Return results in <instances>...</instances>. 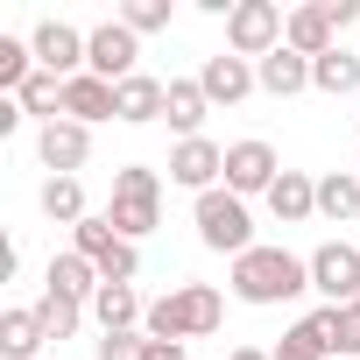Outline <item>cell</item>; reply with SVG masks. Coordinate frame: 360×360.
Wrapping results in <instances>:
<instances>
[{
  "mask_svg": "<svg viewBox=\"0 0 360 360\" xmlns=\"http://www.w3.org/2000/svg\"><path fill=\"white\" fill-rule=\"evenodd\" d=\"M205 113H212V99H205V85H198V78H169V106H162V120H169L176 134H184V141H198Z\"/></svg>",
  "mask_w": 360,
  "mask_h": 360,
  "instance_id": "cell-17",
  "label": "cell"
},
{
  "mask_svg": "<svg viewBox=\"0 0 360 360\" xmlns=\"http://www.w3.org/2000/svg\"><path fill=\"white\" fill-rule=\"evenodd\" d=\"M106 219H113V233H120V240H148V233L162 226V176H155L148 162H127V169H113Z\"/></svg>",
  "mask_w": 360,
  "mask_h": 360,
  "instance_id": "cell-3",
  "label": "cell"
},
{
  "mask_svg": "<svg viewBox=\"0 0 360 360\" xmlns=\"http://www.w3.org/2000/svg\"><path fill=\"white\" fill-rule=\"evenodd\" d=\"M141 360H184V346H176V339H148V353Z\"/></svg>",
  "mask_w": 360,
  "mask_h": 360,
  "instance_id": "cell-32",
  "label": "cell"
},
{
  "mask_svg": "<svg viewBox=\"0 0 360 360\" xmlns=\"http://www.w3.org/2000/svg\"><path fill=\"white\" fill-rule=\"evenodd\" d=\"M64 120H78V127H92V120H120V85L78 71V78L64 85Z\"/></svg>",
  "mask_w": 360,
  "mask_h": 360,
  "instance_id": "cell-14",
  "label": "cell"
},
{
  "mask_svg": "<svg viewBox=\"0 0 360 360\" xmlns=\"http://www.w3.org/2000/svg\"><path fill=\"white\" fill-rule=\"evenodd\" d=\"M283 29H290V15L276 8V0H233V15H226V50L248 57V64H262V57L283 50Z\"/></svg>",
  "mask_w": 360,
  "mask_h": 360,
  "instance_id": "cell-5",
  "label": "cell"
},
{
  "mask_svg": "<svg viewBox=\"0 0 360 360\" xmlns=\"http://www.w3.org/2000/svg\"><path fill=\"white\" fill-rule=\"evenodd\" d=\"M43 212H50L57 226L92 219V212H85V184H78V176H50V184H43Z\"/></svg>",
  "mask_w": 360,
  "mask_h": 360,
  "instance_id": "cell-25",
  "label": "cell"
},
{
  "mask_svg": "<svg viewBox=\"0 0 360 360\" xmlns=\"http://www.w3.org/2000/svg\"><path fill=\"white\" fill-rule=\"evenodd\" d=\"M219 318H226V297L212 290V283H176L169 297H155L148 304V318H141V332L148 339H205V332H219Z\"/></svg>",
  "mask_w": 360,
  "mask_h": 360,
  "instance_id": "cell-2",
  "label": "cell"
},
{
  "mask_svg": "<svg viewBox=\"0 0 360 360\" xmlns=\"http://www.w3.org/2000/svg\"><path fill=\"white\" fill-rule=\"evenodd\" d=\"M29 50H36V71H50V78H64V85L85 71V36H78L71 22H36Z\"/></svg>",
  "mask_w": 360,
  "mask_h": 360,
  "instance_id": "cell-11",
  "label": "cell"
},
{
  "mask_svg": "<svg viewBox=\"0 0 360 360\" xmlns=\"http://www.w3.org/2000/svg\"><path fill=\"white\" fill-rule=\"evenodd\" d=\"M269 212H276L283 226H304V219L318 212V184H311L304 169H283V176H276V191H269Z\"/></svg>",
  "mask_w": 360,
  "mask_h": 360,
  "instance_id": "cell-18",
  "label": "cell"
},
{
  "mask_svg": "<svg viewBox=\"0 0 360 360\" xmlns=\"http://www.w3.org/2000/svg\"><path fill=\"white\" fill-rule=\"evenodd\" d=\"M318 219H332V226H353L360 219V176H346V169L318 176Z\"/></svg>",
  "mask_w": 360,
  "mask_h": 360,
  "instance_id": "cell-21",
  "label": "cell"
},
{
  "mask_svg": "<svg viewBox=\"0 0 360 360\" xmlns=\"http://www.w3.org/2000/svg\"><path fill=\"white\" fill-rule=\"evenodd\" d=\"M198 85H205V99L212 106H240L262 78H255V64L248 57H233V50H219V57H205V71H198Z\"/></svg>",
  "mask_w": 360,
  "mask_h": 360,
  "instance_id": "cell-13",
  "label": "cell"
},
{
  "mask_svg": "<svg viewBox=\"0 0 360 360\" xmlns=\"http://www.w3.org/2000/svg\"><path fill=\"white\" fill-rule=\"evenodd\" d=\"M169 184H184V191H198V198L219 191V184H226V148L205 141V134H198V141H176V148H169Z\"/></svg>",
  "mask_w": 360,
  "mask_h": 360,
  "instance_id": "cell-9",
  "label": "cell"
},
{
  "mask_svg": "<svg viewBox=\"0 0 360 360\" xmlns=\"http://www.w3.org/2000/svg\"><path fill=\"white\" fill-rule=\"evenodd\" d=\"M120 22H127L134 36H155V29H169V0H127Z\"/></svg>",
  "mask_w": 360,
  "mask_h": 360,
  "instance_id": "cell-28",
  "label": "cell"
},
{
  "mask_svg": "<svg viewBox=\"0 0 360 360\" xmlns=\"http://www.w3.org/2000/svg\"><path fill=\"white\" fill-rule=\"evenodd\" d=\"M71 255H85V262L99 269V283H134V276H141V255H134V240H120L106 212L71 226Z\"/></svg>",
  "mask_w": 360,
  "mask_h": 360,
  "instance_id": "cell-6",
  "label": "cell"
},
{
  "mask_svg": "<svg viewBox=\"0 0 360 360\" xmlns=\"http://www.w3.org/2000/svg\"><path fill=\"white\" fill-rule=\"evenodd\" d=\"M148 353V332H106L99 339V360H141Z\"/></svg>",
  "mask_w": 360,
  "mask_h": 360,
  "instance_id": "cell-29",
  "label": "cell"
},
{
  "mask_svg": "<svg viewBox=\"0 0 360 360\" xmlns=\"http://www.w3.org/2000/svg\"><path fill=\"white\" fill-rule=\"evenodd\" d=\"M43 318L36 311H8V318H0V353H8V360H36L43 353Z\"/></svg>",
  "mask_w": 360,
  "mask_h": 360,
  "instance_id": "cell-23",
  "label": "cell"
},
{
  "mask_svg": "<svg viewBox=\"0 0 360 360\" xmlns=\"http://www.w3.org/2000/svg\"><path fill=\"white\" fill-rule=\"evenodd\" d=\"M36 318H43V332H50V339H71V332L85 325V304H71V297H57V290H43V304H36Z\"/></svg>",
  "mask_w": 360,
  "mask_h": 360,
  "instance_id": "cell-27",
  "label": "cell"
},
{
  "mask_svg": "<svg viewBox=\"0 0 360 360\" xmlns=\"http://www.w3.org/2000/svg\"><path fill=\"white\" fill-rule=\"evenodd\" d=\"M162 106H169V85L162 78H148V71H134L127 85H120V120H162Z\"/></svg>",
  "mask_w": 360,
  "mask_h": 360,
  "instance_id": "cell-22",
  "label": "cell"
},
{
  "mask_svg": "<svg viewBox=\"0 0 360 360\" xmlns=\"http://www.w3.org/2000/svg\"><path fill=\"white\" fill-rule=\"evenodd\" d=\"M92 318H99V332H141L148 304L134 297V283H99V297H92Z\"/></svg>",
  "mask_w": 360,
  "mask_h": 360,
  "instance_id": "cell-15",
  "label": "cell"
},
{
  "mask_svg": "<svg viewBox=\"0 0 360 360\" xmlns=\"http://www.w3.org/2000/svg\"><path fill=\"white\" fill-rule=\"evenodd\" d=\"M134 57H141V36H134L127 22H99V29L85 36V71L106 78V85H127V78H134Z\"/></svg>",
  "mask_w": 360,
  "mask_h": 360,
  "instance_id": "cell-7",
  "label": "cell"
},
{
  "mask_svg": "<svg viewBox=\"0 0 360 360\" xmlns=\"http://www.w3.org/2000/svg\"><path fill=\"white\" fill-rule=\"evenodd\" d=\"M191 219H198V240H205L212 255H233V262H240V255L255 248V219H248V198H233L226 184H219V191H205Z\"/></svg>",
  "mask_w": 360,
  "mask_h": 360,
  "instance_id": "cell-4",
  "label": "cell"
},
{
  "mask_svg": "<svg viewBox=\"0 0 360 360\" xmlns=\"http://www.w3.org/2000/svg\"><path fill=\"white\" fill-rule=\"evenodd\" d=\"M311 85L332 92V99H339V92H360V57H353V50H325V57L311 64Z\"/></svg>",
  "mask_w": 360,
  "mask_h": 360,
  "instance_id": "cell-24",
  "label": "cell"
},
{
  "mask_svg": "<svg viewBox=\"0 0 360 360\" xmlns=\"http://www.w3.org/2000/svg\"><path fill=\"white\" fill-rule=\"evenodd\" d=\"M283 43H290L297 57H311V64H318L325 50H339V29H332V15H325V8H297V15H290V29H283Z\"/></svg>",
  "mask_w": 360,
  "mask_h": 360,
  "instance_id": "cell-16",
  "label": "cell"
},
{
  "mask_svg": "<svg viewBox=\"0 0 360 360\" xmlns=\"http://www.w3.org/2000/svg\"><path fill=\"white\" fill-rule=\"evenodd\" d=\"M36 155H43V169L78 176V169H85V155H92V127H78V120H50V127L36 134Z\"/></svg>",
  "mask_w": 360,
  "mask_h": 360,
  "instance_id": "cell-12",
  "label": "cell"
},
{
  "mask_svg": "<svg viewBox=\"0 0 360 360\" xmlns=\"http://www.w3.org/2000/svg\"><path fill=\"white\" fill-rule=\"evenodd\" d=\"M43 290H57V297H71V304H92V297H99V269H92L85 255H57L50 276H43Z\"/></svg>",
  "mask_w": 360,
  "mask_h": 360,
  "instance_id": "cell-20",
  "label": "cell"
},
{
  "mask_svg": "<svg viewBox=\"0 0 360 360\" xmlns=\"http://www.w3.org/2000/svg\"><path fill=\"white\" fill-rule=\"evenodd\" d=\"M276 360H325V353H318V346H311V339H297V332H290V339H283V346H276Z\"/></svg>",
  "mask_w": 360,
  "mask_h": 360,
  "instance_id": "cell-31",
  "label": "cell"
},
{
  "mask_svg": "<svg viewBox=\"0 0 360 360\" xmlns=\"http://www.w3.org/2000/svg\"><path fill=\"white\" fill-rule=\"evenodd\" d=\"M311 290V255H290V248H248L233 262V297L240 304H290Z\"/></svg>",
  "mask_w": 360,
  "mask_h": 360,
  "instance_id": "cell-1",
  "label": "cell"
},
{
  "mask_svg": "<svg viewBox=\"0 0 360 360\" xmlns=\"http://www.w3.org/2000/svg\"><path fill=\"white\" fill-rule=\"evenodd\" d=\"M318 8L332 15V29H353L360 22V0H318Z\"/></svg>",
  "mask_w": 360,
  "mask_h": 360,
  "instance_id": "cell-30",
  "label": "cell"
},
{
  "mask_svg": "<svg viewBox=\"0 0 360 360\" xmlns=\"http://www.w3.org/2000/svg\"><path fill=\"white\" fill-rule=\"evenodd\" d=\"M15 106H22V113H43V127H50V120H64V78L36 71V78L15 92Z\"/></svg>",
  "mask_w": 360,
  "mask_h": 360,
  "instance_id": "cell-26",
  "label": "cell"
},
{
  "mask_svg": "<svg viewBox=\"0 0 360 360\" xmlns=\"http://www.w3.org/2000/svg\"><path fill=\"white\" fill-rule=\"evenodd\" d=\"M311 290H325L332 304H360V240H325L311 255Z\"/></svg>",
  "mask_w": 360,
  "mask_h": 360,
  "instance_id": "cell-8",
  "label": "cell"
},
{
  "mask_svg": "<svg viewBox=\"0 0 360 360\" xmlns=\"http://www.w3.org/2000/svg\"><path fill=\"white\" fill-rule=\"evenodd\" d=\"M226 360H276V353H262V346H233Z\"/></svg>",
  "mask_w": 360,
  "mask_h": 360,
  "instance_id": "cell-33",
  "label": "cell"
},
{
  "mask_svg": "<svg viewBox=\"0 0 360 360\" xmlns=\"http://www.w3.org/2000/svg\"><path fill=\"white\" fill-rule=\"evenodd\" d=\"M276 176H283V162H276L269 141H233V148H226V191H233V198H255V191L269 198Z\"/></svg>",
  "mask_w": 360,
  "mask_h": 360,
  "instance_id": "cell-10",
  "label": "cell"
},
{
  "mask_svg": "<svg viewBox=\"0 0 360 360\" xmlns=\"http://www.w3.org/2000/svg\"><path fill=\"white\" fill-rule=\"evenodd\" d=\"M255 78H262V92H276V99H297V92L311 85V57H297V50L283 43L276 57H262V64H255Z\"/></svg>",
  "mask_w": 360,
  "mask_h": 360,
  "instance_id": "cell-19",
  "label": "cell"
}]
</instances>
